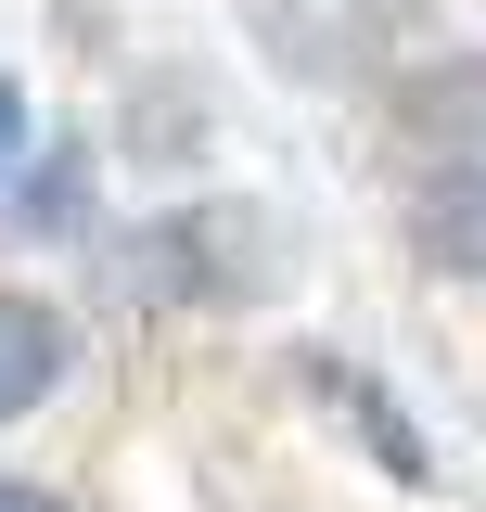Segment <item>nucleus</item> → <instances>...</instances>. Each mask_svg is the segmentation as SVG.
<instances>
[{
	"label": "nucleus",
	"instance_id": "obj_1",
	"mask_svg": "<svg viewBox=\"0 0 486 512\" xmlns=\"http://www.w3.org/2000/svg\"><path fill=\"white\" fill-rule=\"evenodd\" d=\"M410 256H423L435 282H486V167L474 154L410 192Z\"/></svg>",
	"mask_w": 486,
	"mask_h": 512
},
{
	"label": "nucleus",
	"instance_id": "obj_2",
	"mask_svg": "<svg viewBox=\"0 0 486 512\" xmlns=\"http://www.w3.org/2000/svg\"><path fill=\"white\" fill-rule=\"evenodd\" d=\"M64 359H77V333H64L52 295H0V423H26L64 384Z\"/></svg>",
	"mask_w": 486,
	"mask_h": 512
},
{
	"label": "nucleus",
	"instance_id": "obj_3",
	"mask_svg": "<svg viewBox=\"0 0 486 512\" xmlns=\"http://www.w3.org/2000/svg\"><path fill=\"white\" fill-rule=\"evenodd\" d=\"M410 128H423V141H448V154H486V64L423 77V90H410Z\"/></svg>",
	"mask_w": 486,
	"mask_h": 512
},
{
	"label": "nucleus",
	"instance_id": "obj_4",
	"mask_svg": "<svg viewBox=\"0 0 486 512\" xmlns=\"http://www.w3.org/2000/svg\"><path fill=\"white\" fill-rule=\"evenodd\" d=\"M320 372H333V359H320ZM333 384H346V372H333ZM346 410H359V436L384 448V474H423V436H410V423H397V410H384L371 384H346Z\"/></svg>",
	"mask_w": 486,
	"mask_h": 512
},
{
	"label": "nucleus",
	"instance_id": "obj_5",
	"mask_svg": "<svg viewBox=\"0 0 486 512\" xmlns=\"http://www.w3.org/2000/svg\"><path fill=\"white\" fill-rule=\"evenodd\" d=\"M0 512H64V500H52V487H0Z\"/></svg>",
	"mask_w": 486,
	"mask_h": 512
},
{
	"label": "nucleus",
	"instance_id": "obj_6",
	"mask_svg": "<svg viewBox=\"0 0 486 512\" xmlns=\"http://www.w3.org/2000/svg\"><path fill=\"white\" fill-rule=\"evenodd\" d=\"M13 141H26V103H13V90H0V154H13Z\"/></svg>",
	"mask_w": 486,
	"mask_h": 512
}]
</instances>
